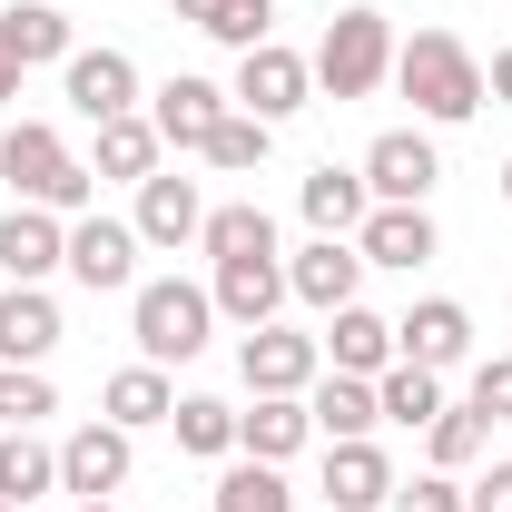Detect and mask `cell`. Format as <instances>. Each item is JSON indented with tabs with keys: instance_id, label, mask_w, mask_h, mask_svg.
Returning <instances> with one entry per match:
<instances>
[{
	"instance_id": "obj_26",
	"label": "cell",
	"mask_w": 512,
	"mask_h": 512,
	"mask_svg": "<svg viewBox=\"0 0 512 512\" xmlns=\"http://www.w3.org/2000/svg\"><path fill=\"white\" fill-rule=\"evenodd\" d=\"M375 404H384V424H434V414H444V375L394 355V365L375 375Z\"/></svg>"
},
{
	"instance_id": "obj_43",
	"label": "cell",
	"mask_w": 512,
	"mask_h": 512,
	"mask_svg": "<svg viewBox=\"0 0 512 512\" xmlns=\"http://www.w3.org/2000/svg\"><path fill=\"white\" fill-rule=\"evenodd\" d=\"M503 197H512V158H503Z\"/></svg>"
},
{
	"instance_id": "obj_17",
	"label": "cell",
	"mask_w": 512,
	"mask_h": 512,
	"mask_svg": "<svg viewBox=\"0 0 512 512\" xmlns=\"http://www.w3.org/2000/svg\"><path fill=\"white\" fill-rule=\"evenodd\" d=\"M138 247H188L197 227H207V197H197V178H138Z\"/></svg>"
},
{
	"instance_id": "obj_29",
	"label": "cell",
	"mask_w": 512,
	"mask_h": 512,
	"mask_svg": "<svg viewBox=\"0 0 512 512\" xmlns=\"http://www.w3.org/2000/svg\"><path fill=\"white\" fill-rule=\"evenodd\" d=\"M483 444H493V414H473V404H444V414L424 424V463H434V473L483 463Z\"/></svg>"
},
{
	"instance_id": "obj_15",
	"label": "cell",
	"mask_w": 512,
	"mask_h": 512,
	"mask_svg": "<svg viewBox=\"0 0 512 512\" xmlns=\"http://www.w3.org/2000/svg\"><path fill=\"white\" fill-rule=\"evenodd\" d=\"M207 296H217V316H227V325H247V335H256V325H276V306H286V266H276V256H227Z\"/></svg>"
},
{
	"instance_id": "obj_32",
	"label": "cell",
	"mask_w": 512,
	"mask_h": 512,
	"mask_svg": "<svg viewBox=\"0 0 512 512\" xmlns=\"http://www.w3.org/2000/svg\"><path fill=\"white\" fill-rule=\"evenodd\" d=\"M217 512H296V493H286V473H276V463H227V473H217Z\"/></svg>"
},
{
	"instance_id": "obj_42",
	"label": "cell",
	"mask_w": 512,
	"mask_h": 512,
	"mask_svg": "<svg viewBox=\"0 0 512 512\" xmlns=\"http://www.w3.org/2000/svg\"><path fill=\"white\" fill-rule=\"evenodd\" d=\"M69 512H109V503H69Z\"/></svg>"
},
{
	"instance_id": "obj_11",
	"label": "cell",
	"mask_w": 512,
	"mask_h": 512,
	"mask_svg": "<svg viewBox=\"0 0 512 512\" xmlns=\"http://www.w3.org/2000/svg\"><path fill=\"white\" fill-rule=\"evenodd\" d=\"M0 266H10V286H50V276L69 266V217L10 207V217H0Z\"/></svg>"
},
{
	"instance_id": "obj_24",
	"label": "cell",
	"mask_w": 512,
	"mask_h": 512,
	"mask_svg": "<svg viewBox=\"0 0 512 512\" xmlns=\"http://www.w3.org/2000/svg\"><path fill=\"white\" fill-rule=\"evenodd\" d=\"M40 493H60V444H40V434H0V503H40Z\"/></svg>"
},
{
	"instance_id": "obj_41",
	"label": "cell",
	"mask_w": 512,
	"mask_h": 512,
	"mask_svg": "<svg viewBox=\"0 0 512 512\" xmlns=\"http://www.w3.org/2000/svg\"><path fill=\"white\" fill-rule=\"evenodd\" d=\"M168 10H178L188 30H217V10H227V0H168Z\"/></svg>"
},
{
	"instance_id": "obj_34",
	"label": "cell",
	"mask_w": 512,
	"mask_h": 512,
	"mask_svg": "<svg viewBox=\"0 0 512 512\" xmlns=\"http://www.w3.org/2000/svg\"><path fill=\"white\" fill-rule=\"evenodd\" d=\"M266 138H276L266 119H247V109H227V119H217V138H207V168L247 178V168H266Z\"/></svg>"
},
{
	"instance_id": "obj_21",
	"label": "cell",
	"mask_w": 512,
	"mask_h": 512,
	"mask_svg": "<svg viewBox=\"0 0 512 512\" xmlns=\"http://www.w3.org/2000/svg\"><path fill=\"white\" fill-rule=\"evenodd\" d=\"M434 247H444V237H434L424 207H375V217L355 227V256H365V266H404V276H414Z\"/></svg>"
},
{
	"instance_id": "obj_38",
	"label": "cell",
	"mask_w": 512,
	"mask_h": 512,
	"mask_svg": "<svg viewBox=\"0 0 512 512\" xmlns=\"http://www.w3.org/2000/svg\"><path fill=\"white\" fill-rule=\"evenodd\" d=\"M463 512H512V463H493L483 483H463Z\"/></svg>"
},
{
	"instance_id": "obj_28",
	"label": "cell",
	"mask_w": 512,
	"mask_h": 512,
	"mask_svg": "<svg viewBox=\"0 0 512 512\" xmlns=\"http://www.w3.org/2000/svg\"><path fill=\"white\" fill-rule=\"evenodd\" d=\"M178 453H197V463H227L237 453V404H217V394H178Z\"/></svg>"
},
{
	"instance_id": "obj_33",
	"label": "cell",
	"mask_w": 512,
	"mask_h": 512,
	"mask_svg": "<svg viewBox=\"0 0 512 512\" xmlns=\"http://www.w3.org/2000/svg\"><path fill=\"white\" fill-rule=\"evenodd\" d=\"M40 414H60V394L40 365H0V434H30Z\"/></svg>"
},
{
	"instance_id": "obj_12",
	"label": "cell",
	"mask_w": 512,
	"mask_h": 512,
	"mask_svg": "<svg viewBox=\"0 0 512 512\" xmlns=\"http://www.w3.org/2000/svg\"><path fill=\"white\" fill-rule=\"evenodd\" d=\"M227 109H237V99H227L217 79H188V69H178V79L158 89L148 128H158V148H197V158H207V138H217V119H227Z\"/></svg>"
},
{
	"instance_id": "obj_35",
	"label": "cell",
	"mask_w": 512,
	"mask_h": 512,
	"mask_svg": "<svg viewBox=\"0 0 512 512\" xmlns=\"http://www.w3.org/2000/svg\"><path fill=\"white\" fill-rule=\"evenodd\" d=\"M384 512H463V483L453 473H414V483H394Z\"/></svg>"
},
{
	"instance_id": "obj_25",
	"label": "cell",
	"mask_w": 512,
	"mask_h": 512,
	"mask_svg": "<svg viewBox=\"0 0 512 512\" xmlns=\"http://www.w3.org/2000/svg\"><path fill=\"white\" fill-rule=\"evenodd\" d=\"M99 414L138 434V424H168V414H178V394H168V375H158V365H119V375H109V394H99Z\"/></svg>"
},
{
	"instance_id": "obj_27",
	"label": "cell",
	"mask_w": 512,
	"mask_h": 512,
	"mask_svg": "<svg viewBox=\"0 0 512 512\" xmlns=\"http://www.w3.org/2000/svg\"><path fill=\"white\" fill-rule=\"evenodd\" d=\"M197 247L217 256V266H227V256H276V217H266V207H247V197H237V207H207Z\"/></svg>"
},
{
	"instance_id": "obj_4",
	"label": "cell",
	"mask_w": 512,
	"mask_h": 512,
	"mask_svg": "<svg viewBox=\"0 0 512 512\" xmlns=\"http://www.w3.org/2000/svg\"><path fill=\"white\" fill-rule=\"evenodd\" d=\"M384 79H394V30H384V10H335L316 40V89L325 99H375Z\"/></svg>"
},
{
	"instance_id": "obj_9",
	"label": "cell",
	"mask_w": 512,
	"mask_h": 512,
	"mask_svg": "<svg viewBox=\"0 0 512 512\" xmlns=\"http://www.w3.org/2000/svg\"><path fill=\"white\" fill-rule=\"evenodd\" d=\"M60 89H69V109L99 128V119H128L138 109V60L128 50H69L60 60Z\"/></svg>"
},
{
	"instance_id": "obj_22",
	"label": "cell",
	"mask_w": 512,
	"mask_h": 512,
	"mask_svg": "<svg viewBox=\"0 0 512 512\" xmlns=\"http://www.w3.org/2000/svg\"><path fill=\"white\" fill-rule=\"evenodd\" d=\"M50 345H60L50 286H10L0 296V365H50Z\"/></svg>"
},
{
	"instance_id": "obj_8",
	"label": "cell",
	"mask_w": 512,
	"mask_h": 512,
	"mask_svg": "<svg viewBox=\"0 0 512 512\" xmlns=\"http://www.w3.org/2000/svg\"><path fill=\"white\" fill-rule=\"evenodd\" d=\"M128 463H138V453H128V424H109V414H99V424H79V434L60 444V493L109 503V493L128 483Z\"/></svg>"
},
{
	"instance_id": "obj_23",
	"label": "cell",
	"mask_w": 512,
	"mask_h": 512,
	"mask_svg": "<svg viewBox=\"0 0 512 512\" xmlns=\"http://www.w3.org/2000/svg\"><path fill=\"white\" fill-rule=\"evenodd\" d=\"M237 444L256 463H286V453L316 444V414H306V394H256V414H237Z\"/></svg>"
},
{
	"instance_id": "obj_18",
	"label": "cell",
	"mask_w": 512,
	"mask_h": 512,
	"mask_svg": "<svg viewBox=\"0 0 512 512\" xmlns=\"http://www.w3.org/2000/svg\"><path fill=\"white\" fill-rule=\"evenodd\" d=\"M325 365H335V375H365V384H375L384 365H394V325H384L365 296H355V306H335V316H325Z\"/></svg>"
},
{
	"instance_id": "obj_37",
	"label": "cell",
	"mask_w": 512,
	"mask_h": 512,
	"mask_svg": "<svg viewBox=\"0 0 512 512\" xmlns=\"http://www.w3.org/2000/svg\"><path fill=\"white\" fill-rule=\"evenodd\" d=\"M463 404H473V414H493V424H512V355H483Z\"/></svg>"
},
{
	"instance_id": "obj_44",
	"label": "cell",
	"mask_w": 512,
	"mask_h": 512,
	"mask_svg": "<svg viewBox=\"0 0 512 512\" xmlns=\"http://www.w3.org/2000/svg\"><path fill=\"white\" fill-rule=\"evenodd\" d=\"M0 512H20V503H0Z\"/></svg>"
},
{
	"instance_id": "obj_1",
	"label": "cell",
	"mask_w": 512,
	"mask_h": 512,
	"mask_svg": "<svg viewBox=\"0 0 512 512\" xmlns=\"http://www.w3.org/2000/svg\"><path fill=\"white\" fill-rule=\"evenodd\" d=\"M0 178L20 188V207H50V217H89V197H99V168H79L69 138L50 119H10V138H0Z\"/></svg>"
},
{
	"instance_id": "obj_36",
	"label": "cell",
	"mask_w": 512,
	"mask_h": 512,
	"mask_svg": "<svg viewBox=\"0 0 512 512\" xmlns=\"http://www.w3.org/2000/svg\"><path fill=\"white\" fill-rule=\"evenodd\" d=\"M266 30H276V0H227V10H217V30H207V40H227V50H256V40H266Z\"/></svg>"
},
{
	"instance_id": "obj_40",
	"label": "cell",
	"mask_w": 512,
	"mask_h": 512,
	"mask_svg": "<svg viewBox=\"0 0 512 512\" xmlns=\"http://www.w3.org/2000/svg\"><path fill=\"white\" fill-rule=\"evenodd\" d=\"M20 99V50H10V30H0V109Z\"/></svg>"
},
{
	"instance_id": "obj_10",
	"label": "cell",
	"mask_w": 512,
	"mask_h": 512,
	"mask_svg": "<svg viewBox=\"0 0 512 512\" xmlns=\"http://www.w3.org/2000/svg\"><path fill=\"white\" fill-rule=\"evenodd\" d=\"M325 365L316 335H286V325H256L247 345H237V375H247V394H306Z\"/></svg>"
},
{
	"instance_id": "obj_20",
	"label": "cell",
	"mask_w": 512,
	"mask_h": 512,
	"mask_svg": "<svg viewBox=\"0 0 512 512\" xmlns=\"http://www.w3.org/2000/svg\"><path fill=\"white\" fill-rule=\"evenodd\" d=\"M306 414H316L325 444H365V434L384 424V404H375L365 375H316V384H306Z\"/></svg>"
},
{
	"instance_id": "obj_39",
	"label": "cell",
	"mask_w": 512,
	"mask_h": 512,
	"mask_svg": "<svg viewBox=\"0 0 512 512\" xmlns=\"http://www.w3.org/2000/svg\"><path fill=\"white\" fill-rule=\"evenodd\" d=\"M483 99H503V109H512V50H493V69H483Z\"/></svg>"
},
{
	"instance_id": "obj_13",
	"label": "cell",
	"mask_w": 512,
	"mask_h": 512,
	"mask_svg": "<svg viewBox=\"0 0 512 512\" xmlns=\"http://www.w3.org/2000/svg\"><path fill=\"white\" fill-rule=\"evenodd\" d=\"M355 286H365V256H355V237H316V247L286 256V296H306L316 316L355 306Z\"/></svg>"
},
{
	"instance_id": "obj_30",
	"label": "cell",
	"mask_w": 512,
	"mask_h": 512,
	"mask_svg": "<svg viewBox=\"0 0 512 512\" xmlns=\"http://www.w3.org/2000/svg\"><path fill=\"white\" fill-rule=\"evenodd\" d=\"M0 30H10L20 69H30V60H69V50H79V40H69V10H60V0H20Z\"/></svg>"
},
{
	"instance_id": "obj_6",
	"label": "cell",
	"mask_w": 512,
	"mask_h": 512,
	"mask_svg": "<svg viewBox=\"0 0 512 512\" xmlns=\"http://www.w3.org/2000/svg\"><path fill=\"white\" fill-rule=\"evenodd\" d=\"M434 178H444V158H434L424 128H384L375 148H365V188H375V207H424Z\"/></svg>"
},
{
	"instance_id": "obj_5",
	"label": "cell",
	"mask_w": 512,
	"mask_h": 512,
	"mask_svg": "<svg viewBox=\"0 0 512 512\" xmlns=\"http://www.w3.org/2000/svg\"><path fill=\"white\" fill-rule=\"evenodd\" d=\"M247 119H296L306 99H316V60H296V50H276V40H256V50H237V89H227Z\"/></svg>"
},
{
	"instance_id": "obj_16",
	"label": "cell",
	"mask_w": 512,
	"mask_h": 512,
	"mask_svg": "<svg viewBox=\"0 0 512 512\" xmlns=\"http://www.w3.org/2000/svg\"><path fill=\"white\" fill-rule=\"evenodd\" d=\"M384 493H394V463H384L375 434L365 444H325V512H384Z\"/></svg>"
},
{
	"instance_id": "obj_31",
	"label": "cell",
	"mask_w": 512,
	"mask_h": 512,
	"mask_svg": "<svg viewBox=\"0 0 512 512\" xmlns=\"http://www.w3.org/2000/svg\"><path fill=\"white\" fill-rule=\"evenodd\" d=\"M99 178H158V128L138 119H99Z\"/></svg>"
},
{
	"instance_id": "obj_2",
	"label": "cell",
	"mask_w": 512,
	"mask_h": 512,
	"mask_svg": "<svg viewBox=\"0 0 512 512\" xmlns=\"http://www.w3.org/2000/svg\"><path fill=\"white\" fill-rule=\"evenodd\" d=\"M394 89H404L434 128H463L473 109H483V60H473L453 30H414V40L394 50Z\"/></svg>"
},
{
	"instance_id": "obj_14",
	"label": "cell",
	"mask_w": 512,
	"mask_h": 512,
	"mask_svg": "<svg viewBox=\"0 0 512 512\" xmlns=\"http://www.w3.org/2000/svg\"><path fill=\"white\" fill-rule=\"evenodd\" d=\"M394 355H404V365H434V375H453V365L473 355V316H463L453 296H424L414 316L394 325Z\"/></svg>"
},
{
	"instance_id": "obj_7",
	"label": "cell",
	"mask_w": 512,
	"mask_h": 512,
	"mask_svg": "<svg viewBox=\"0 0 512 512\" xmlns=\"http://www.w3.org/2000/svg\"><path fill=\"white\" fill-rule=\"evenodd\" d=\"M69 276H79L89 296L138 286V227H128V217H69Z\"/></svg>"
},
{
	"instance_id": "obj_19",
	"label": "cell",
	"mask_w": 512,
	"mask_h": 512,
	"mask_svg": "<svg viewBox=\"0 0 512 512\" xmlns=\"http://www.w3.org/2000/svg\"><path fill=\"white\" fill-rule=\"evenodd\" d=\"M296 207H306V227H316V237H355V227L375 217V188H365V168H335V158H325L316 178L296 188Z\"/></svg>"
},
{
	"instance_id": "obj_3",
	"label": "cell",
	"mask_w": 512,
	"mask_h": 512,
	"mask_svg": "<svg viewBox=\"0 0 512 512\" xmlns=\"http://www.w3.org/2000/svg\"><path fill=\"white\" fill-rule=\"evenodd\" d=\"M128 325H138V365H188V355H207L217 296L188 286V276H148V286L128 296Z\"/></svg>"
}]
</instances>
